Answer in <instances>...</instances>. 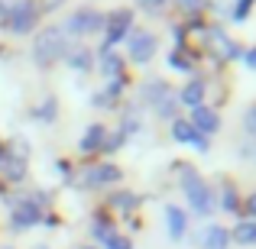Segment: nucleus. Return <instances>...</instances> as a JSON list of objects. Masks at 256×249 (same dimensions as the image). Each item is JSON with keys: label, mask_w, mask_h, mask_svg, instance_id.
Masks as SVG:
<instances>
[{"label": "nucleus", "mask_w": 256, "mask_h": 249, "mask_svg": "<svg viewBox=\"0 0 256 249\" xmlns=\"http://www.w3.org/2000/svg\"><path fill=\"white\" fill-rule=\"evenodd\" d=\"M68 39H65V29L62 26H46L42 32H39V39L32 42V58H36V65H42V68H49V65H56L58 58L68 55Z\"/></svg>", "instance_id": "f257e3e1"}, {"label": "nucleus", "mask_w": 256, "mask_h": 249, "mask_svg": "<svg viewBox=\"0 0 256 249\" xmlns=\"http://www.w3.org/2000/svg\"><path fill=\"white\" fill-rule=\"evenodd\" d=\"M182 185H185L188 204H192L194 211L201 214V217H208V214H211V207H214V201H211V191H208L204 178H198V172L185 168V172H182Z\"/></svg>", "instance_id": "f03ea898"}, {"label": "nucleus", "mask_w": 256, "mask_h": 249, "mask_svg": "<svg viewBox=\"0 0 256 249\" xmlns=\"http://www.w3.org/2000/svg\"><path fill=\"white\" fill-rule=\"evenodd\" d=\"M36 19H39L36 0H16V3H13V10H10V19H6V26H10L13 32H20V36H26V32L36 26Z\"/></svg>", "instance_id": "7ed1b4c3"}, {"label": "nucleus", "mask_w": 256, "mask_h": 249, "mask_svg": "<svg viewBox=\"0 0 256 249\" xmlns=\"http://www.w3.org/2000/svg\"><path fill=\"white\" fill-rule=\"evenodd\" d=\"M62 29H65V36H91V32L104 29V16L98 10H78L68 16V23Z\"/></svg>", "instance_id": "20e7f679"}, {"label": "nucleus", "mask_w": 256, "mask_h": 249, "mask_svg": "<svg viewBox=\"0 0 256 249\" xmlns=\"http://www.w3.org/2000/svg\"><path fill=\"white\" fill-rule=\"evenodd\" d=\"M156 55V36L152 32H133L130 36V58L136 65H146Z\"/></svg>", "instance_id": "39448f33"}, {"label": "nucleus", "mask_w": 256, "mask_h": 249, "mask_svg": "<svg viewBox=\"0 0 256 249\" xmlns=\"http://www.w3.org/2000/svg\"><path fill=\"white\" fill-rule=\"evenodd\" d=\"M130 23H133V13H130V10H117V13H114V16L104 23V36H107L104 42H107V45H117L120 39L130 32Z\"/></svg>", "instance_id": "423d86ee"}, {"label": "nucleus", "mask_w": 256, "mask_h": 249, "mask_svg": "<svg viewBox=\"0 0 256 249\" xmlns=\"http://www.w3.org/2000/svg\"><path fill=\"white\" fill-rule=\"evenodd\" d=\"M172 136L178 139V143H188V146H194L198 152H208V139L201 136V133L194 130L192 123H185V120H175V123H172Z\"/></svg>", "instance_id": "0eeeda50"}, {"label": "nucleus", "mask_w": 256, "mask_h": 249, "mask_svg": "<svg viewBox=\"0 0 256 249\" xmlns=\"http://www.w3.org/2000/svg\"><path fill=\"white\" fill-rule=\"evenodd\" d=\"M13 227L16 230H26V227H32V224H39V204L36 201H20L16 207H13Z\"/></svg>", "instance_id": "6e6552de"}, {"label": "nucleus", "mask_w": 256, "mask_h": 249, "mask_svg": "<svg viewBox=\"0 0 256 249\" xmlns=\"http://www.w3.org/2000/svg\"><path fill=\"white\" fill-rule=\"evenodd\" d=\"M192 123H194V130H201V133H218L220 120H218V113H214V110H208V107H194Z\"/></svg>", "instance_id": "1a4fd4ad"}, {"label": "nucleus", "mask_w": 256, "mask_h": 249, "mask_svg": "<svg viewBox=\"0 0 256 249\" xmlns=\"http://www.w3.org/2000/svg\"><path fill=\"white\" fill-rule=\"evenodd\" d=\"M120 178V168L114 165H94L91 172L84 175V185H110V181Z\"/></svg>", "instance_id": "9d476101"}, {"label": "nucleus", "mask_w": 256, "mask_h": 249, "mask_svg": "<svg viewBox=\"0 0 256 249\" xmlns=\"http://www.w3.org/2000/svg\"><path fill=\"white\" fill-rule=\"evenodd\" d=\"M100 146H104V126H100V123L88 126V133L82 136L78 149H82V152H91V149H100Z\"/></svg>", "instance_id": "9b49d317"}, {"label": "nucleus", "mask_w": 256, "mask_h": 249, "mask_svg": "<svg viewBox=\"0 0 256 249\" xmlns=\"http://www.w3.org/2000/svg\"><path fill=\"white\" fill-rule=\"evenodd\" d=\"M166 224H169V237L172 240L185 237V214H182L178 207H166Z\"/></svg>", "instance_id": "f8f14e48"}, {"label": "nucleus", "mask_w": 256, "mask_h": 249, "mask_svg": "<svg viewBox=\"0 0 256 249\" xmlns=\"http://www.w3.org/2000/svg\"><path fill=\"white\" fill-rule=\"evenodd\" d=\"M234 240H237L240 246H253L256 243V220H244V224H237Z\"/></svg>", "instance_id": "ddd939ff"}, {"label": "nucleus", "mask_w": 256, "mask_h": 249, "mask_svg": "<svg viewBox=\"0 0 256 249\" xmlns=\"http://www.w3.org/2000/svg\"><path fill=\"white\" fill-rule=\"evenodd\" d=\"M227 230L224 227H211V230L204 233V249H227Z\"/></svg>", "instance_id": "4468645a"}, {"label": "nucleus", "mask_w": 256, "mask_h": 249, "mask_svg": "<svg viewBox=\"0 0 256 249\" xmlns=\"http://www.w3.org/2000/svg\"><path fill=\"white\" fill-rule=\"evenodd\" d=\"M68 65L75 71L91 68V52H88V49H68Z\"/></svg>", "instance_id": "2eb2a0df"}, {"label": "nucleus", "mask_w": 256, "mask_h": 249, "mask_svg": "<svg viewBox=\"0 0 256 249\" xmlns=\"http://www.w3.org/2000/svg\"><path fill=\"white\" fill-rule=\"evenodd\" d=\"M182 100L185 104H192V107H201V100H204V87H201V81H192L182 91Z\"/></svg>", "instance_id": "dca6fc26"}, {"label": "nucleus", "mask_w": 256, "mask_h": 249, "mask_svg": "<svg viewBox=\"0 0 256 249\" xmlns=\"http://www.w3.org/2000/svg\"><path fill=\"white\" fill-rule=\"evenodd\" d=\"M104 246H107V249H130V240H126V237H117V233H110V237L104 240Z\"/></svg>", "instance_id": "f3484780"}, {"label": "nucleus", "mask_w": 256, "mask_h": 249, "mask_svg": "<svg viewBox=\"0 0 256 249\" xmlns=\"http://www.w3.org/2000/svg\"><path fill=\"white\" fill-rule=\"evenodd\" d=\"M100 68H104V75H117L120 71V58L117 55H104V65H100Z\"/></svg>", "instance_id": "a211bd4d"}, {"label": "nucleus", "mask_w": 256, "mask_h": 249, "mask_svg": "<svg viewBox=\"0 0 256 249\" xmlns=\"http://www.w3.org/2000/svg\"><path fill=\"white\" fill-rule=\"evenodd\" d=\"M52 113H56V100H46V104L42 107H39V120H46V123H49V120H56V117H52Z\"/></svg>", "instance_id": "6ab92c4d"}, {"label": "nucleus", "mask_w": 256, "mask_h": 249, "mask_svg": "<svg viewBox=\"0 0 256 249\" xmlns=\"http://www.w3.org/2000/svg\"><path fill=\"white\" fill-rule=\"evenodd\" d=\"M117 146H124V133H114V136H110V143H104V149H107V152H114Z\"/></svg>", "instance_id": "aec40b11"}, {"label": "nucleus", "mask_w": 256, "mask_h": 249, "mask_svg": "<svg viewBox=\"0 0 256 249\" xmlns=\"http://www.w3.org/2000/svg\"><path fill=\"white\" fill-rule=\"evenodd\" d=\"M114 204H117V207H133L136 198H126V194H124V198H114Z\"/></svg>", "instance_id": "412c9836"}, {"label": "nucleus", "mask_w": 256, "mask_h": 249, "mask_svg": "<svg viewBox=\"0 0 256 249\" xmlns=\"http://www.w3.org/2000/svg\"><path fill=\"white\" fill-rule=\"evenodd\" d=\"M246 130H250V133H256V107H253L250 113H246Z\"/></svg>", "instance_id": "4be33fe9"}, {"label": "nucleus", "mask_w": 256, "mask_h": 249, "mask_svg": "<svg viewBox=\"0 0 256 249\" xmlns=\"http://www.w3.org/2000/svg\"><path fill=\"white\" fill-rule=\"evenodd\" d=\"M246 211H250L253 217H256V194H250V198H246Z\"/></svg>", "instance_id": "5701e85b"}, {"label": "nucleus", "mask_w": 256, "mask_h": 249, "mask_svg": "<svg viewBox=\"0 0 256 249\" xmlns=\"http://www.w3.org/2000/svg\"><path fill=\"white\" fill-rule=\"evenodd\" d=\"M246 62H250V68H256V49L246 52Z\"/></svg>", "instance_id": "b1692460"}, {"label": "nucleus", "mask_w": 256, "mask_h": 249, "mask_svg": "<svg viewBox=\"0 0 256 249\" xmlns=\"http://www.w3.org/2000/svg\"><path fill=\"white\" fill-rule=\"evenodd\" d=\"M58 3H62V0H46L42 6H46V10H52V6H58Z\"/></svg>", "instance_id": "393cba45"}, {"label": "nucleus", "mask_w": 256, "mask_h": 249, "mask_svg": "<svg viewBox=\"0 0 256 249\" xmlns=\"http://www.w3.org/2000/svg\"><path fill=\"white\" fill-rule=\"evenodd\" d=\"M182 3H188V6H192V3H201V0H182Z\"/></svg>", "instance_id": "a878e982"}, {"label": "nucleus", "mask_w": 256, "mask_h": 249, "mask_svg": "<svg viewBox=\"0 0 256 249\" xmlns=\"http://www.w3.org/2000/svg\"><path fill=\"white\" fill-rule=\"evenodd\" d=\"M140 3H159V0H140Z\"/></svg>", "instance_id": "bb28decb"}, {"label": "nucleus", "mask_w": 256, "mask_h": 249, "mask_svg": "<svg viewBox=\"0 0 256 249\" xmlns=\"http://www.w3.org/2000/svg\"><path fill=\"white\" fill-rule=\"evenodd\" d=\"M84 249H94V246H84Z\"/></svg>", "instance_id": "cd10ccee"}]
</instances>
